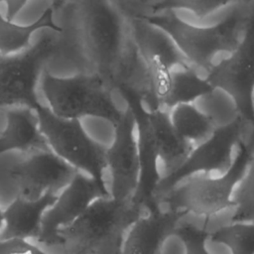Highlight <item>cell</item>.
Masks as SVG:
<instances>
[{
  "mask_svg": "<svg viewBox=\"0 0 254 254\" xmlns=\"http://www.w3.org/2000/svg\"><path fill=\"white\" fill-rule=\"evenodd\" d=\"M145 208L135 198L99 196L58 230L61 246L66 254H119L128 227Z\"/></svg>",
  "mask_w": 254,
  "mask_h": 254,
  "instance_id": "1",
  "label": "cell"
},
{
  "mask_svg": "<svg viewBox=\"0 0 254 254\" xmlns=\"http://www.w3.org/2000/svg\"><path fill=\"white\" fill-rule=\"evenodd\" d=\"M249 143L224 174H196L181 179L154 199V205L205 221L232 209L234 186L248 157Z\"/></svg>",
  "mask_w": 254,
  "mask_h": 254,
  "instance_id": "2",
  "label": "cell"
},
{
  "mask_svg": "<svg viewBox=\"0 0 254 254\" xmlns=\"http://www.w3.org/2000/svg\"><path fill=\"white\" fill-rule=\"evenodd\" d=\"M254 139V121L243 116L231 126L215 129L212 134L194 146L184 164L155 188L152 198L176 182L196 174L217 175L231 170L245 147Z\"/></svg>",
  "mask_w": 254,
  "mask_h": 254,
  "instance_id": "3",
  "label": "cell"
},
{
  "mask_svg": "<svg viewBox=\"0 0 254 254\" xmlns=\"http://www.w3.org/2000/svg\"><path fill=\"white\" fill-rule=\"evenodd\" d=\"M35 112L49 148L76 171L105 186V151L89 138L80 119L59 117L41 104Z\"/></svg>",
  "mask_w": 254,
  "mask_h": 254,
  "instance_id": "4",
  "label": "cell"
},
{
  "mask_svg": "<svg viewBox=\"0 0 254 254\" xmlns=\"http://www.w3.org/2000/svg\"><path fill=\"white\" fill-rule=\"evenodd\" d=\"M58 50L56 38H47L16 53L0 54V107L23 106L35 110L40 105L36 85L42 68Z\"/></svg>",
  "mask_w": 254,
  "mask_h": 254,
  "instance_id": "5",
  "label": "cell"
},
{
  "mask_svg": "<svg viewBox=\"0 0 254 254\" xmlns=\"http://www.w3.org/2000/svg\"><path fill=\"white\" fill-rule=\"evenodd\" d=\"M43 90L49 108L62 118L81 119L87 115H97L118 122L124 115L101 84L88 75L60 78L46 73Z\"/></svg>",
  "mask_w": 254,
  "mask_h": 254,
  "instance_id": "6",
  "label": "cell"
},
{
  "mask_svg": "<svg viewBox=\"0 0 254 254\" xmlns=\"http://www.w3.org/2000/svg\"><path fill=\"white\" fill-rule=\"evenodd\" d=\"M141 178L138 119L127 112L118 120L113 145L105 151L104 182L108 194L119 199L135 198Z\"/></svg>",
  "mask_w": 254,
  "mask_h": 254,
  "instance_id": "7",
  "label": "cell"
},
{
  "mask_svg": "<svg viewBox=\"0 0 254 254\" xmlns=\"http://www.w3.org/2000/svg\"><path fill=\"white\" fill-rule=\"evenodd\" d=\"M105 194L108 192L104 185L77 172L45 212L37 242L46 246H61L58 230L71 223L94 199Z\"/></svg>",
  "mask_w": 254,
  "mask_h": 254,
  "instance_id": "8",
  "label": "cell"
},
{
  "mask_svg": "<svg viewBox=\"0 0 254 254\" xmlns=\"http://www.w3.org/2000/svg\"><path fill=\"white\" fill-rule=\"evenodd\" d=\"M77 172L47 149L30 152L22 162L10 169L8 176L18 186L20 195L36 199L48 190L59 193Z\"/></svg>",
  "mask_w": 254,
  "mask_h": 254,
  "instance_id": "9",
  "label": "cell"
},
{
  "mask_svg": "<svg viewBox=\"0 0 254 254\" xmlns=\"http://www.w3.org/2000/svg\"><path fill=\"white\" fill-rule=\"evenodd\" d=\"M181 214L154 205L145 208L128 227L119 254H154L162 239L180 221Z\"/></svg>",
  "mask_w": 254,
  "mask_h": 254,
  "instance_id": "10",
  "label": "cell"
},
{
  "mask_svg": "<svg viewBox=\"0 0 254 254\" xmlns=\"http://www.w3.org/2000/svg\"><path fill=\"white\" fill-rule=\"evenodd\" d=\"M58 193L48 190L36 199H29L20 194L3 211L4 225L0 239L23 238L38 239L41 233L42 219L47 209L52 206Z\"/></svg>",
  "mask_w": 254,
  "mask_h": 254,
  "instance_id": "11",
  "label": "cell"
},
{
  "mask_svg": "<svg viewBox=\"0 0 254 254\" xmlns=\"http://www.w3.org/2000/svg\"><path fill=\"white\" fill-rule=\"evenodd\" d=\"M210 86L190 63L176 64L158 73L155 83L158 108L167 109L180 102H190Z\"/></svg>",
  "mask_w": 254,
  "mask_h": 254,
  "instance_id": "12",
  "label": "cell"
},
{
  "mask_svg": "<svg viewBox=\"0 0 254 254\" xmlns=\"http://www.w3.org/2000/svg\"><path fill=\"white\" fill-rule=\"evenodd\" d=\"M50 149L34 109L19 106L7 111V124L0 134V155L12 150L27 153Z\"/></svg>",
  "mask_w": 254,
  "mask_h": 254,
  "instance_id": "13",
  "label": "cell"
},
{
  "mask_svg": "<svg viewBox=\"0 0 254 254\" xmlns=\"http://www.w3.org/2000/svg\"><path fill=\"white\" fill-rule=\"evenodd\" d=\"M138 44L146 60L156 65L158 72L189 63L172 35L160 25L147 23L139 26Z\"/></svg>",
  "mask_w": 254,
  "mask_h": 254,
  "instance_id": "14",
  "label": "cell"
},
{
  "mask_svg": "<svg viewBox=\"0 0 254 254\" xmlns=\"http://www.w3.org/2000/svg\"><path fill=\"white\" fill-rule=\"evenodd\" d=\"M190 102L214 129L231 126L244 116L235 96L220 85H211Z\"/></svg>",
  "mask_w": 254,
  "mask_h": 254,
  "instance_id": "15",
  "label": "cell"
},
{
  "mask_svg": "<svg viewBox=\"0 0 254 254\" xmlns=\"http://www.w3.org/2000/svg\"><path fill=\"white\" fill-rule=\"evenodd\" d=\"M166 112L172 127L190 150L215 130L190 101L174 104Z\"/></svg>",
  "mask_w": 254,
  "mask_h": 254,
  "instance_id": "16",
  "label": "cell"
},
{
  "mask_svg": "<svg viewBox=\"0 0 254 254\" xmlns=\"http://www.w3.org/2000/svg\"><path fill=\"white\" fill-rule=\"evenodd\" d=\"M55 8L51 5L41 17L30 25H18L0 15V54H11L28 47L31 35L38 29L49 27L57 33H62L63 29L53 22V12Z\"/></svg>",
  "mask_w": 254,
  "mask_h": 254,
  "instance_id": "17",
  "label": "cell"
},
{
  "mask_svg": "<svg viewBox=\"0 0 254 254\" xmlns=\"http://www.w3.org/2000/svg\"><path fill=\"white\" fill-rule=\"evenodd\" d=\"M254 220V139L232 194V221Z\"/></svg>",
  "mask_w": 254,
  "mask_h": 254,
  "instance_id": "18",
  "label": "cell"
},
{
  "mask_svg": "<svg viewBox=\"0 0 254 254\" xmlns=\"http://www.w3.org/2000/svg\"><path fill=\"white\" fill-rule=\"evenodd\" d=\"M211 232L225 239L234 254H254V220H234Z\"/></svg>",
  "mask_w": 254,
  "mask_h": 254,
  "instance_id": "19",
  "label": "cell"
},
{
  "mask_svg": "<svg viewBox=\"0 0 254 254\" xmlns=\"http://www.w3.org/2000/svg\"><path fill=\"white\" fill-rule=\"evenodd\" d=\"M188 250L185 235L176 227L162 239L154 254H188Z\"/></svg>",
  "mask_w": 254,
  "mask_h": 254,
  "instance_id": "20",
  "label": "cell"
},
{
  "mask_svg": "<svg viewBox=\"0 0 254 254\" xmlns=\"http://www.w3.org/2000/svg\"><path fill=\"white\" fill-rule=\"evenodd\" d=\"M0 254H47L37 244L23 238L0 239Z\"/></svg>",
  "mask_w": 254,
  "mask_h": 254,
  "instance_id": "21",
  "label": "cell"
},
{
  "mask_svg": "<svg viewBox=\"0 0 254 254\" xmlns=\"http://www.w3.org/2000/svg\"><path fill=\"white\" fill-rule=\"evenodd\" d=\"M201 246L205 254H234L229 243L215 232H205Z\"/></svg>",
  "mask_w": 254,
  "mask_h": 254,
  "instance_id": "22",
  "label": "cell"
},
{
  "mask_svg": "<svg viewBox=\"0 0 254 254\" xmlns=\"http://www.w3.org/2000/svg\"><path fill=\"white\" fill-rule=\"evenodd\" d=\"M6 3L7 6V18L8 20H11L21 9L22 7L26 4L28 0H1Z\"/></svg>",
  "mask_w": 254,
  "mask_h": 254,
  "instance_id": "23",
  "label": "cell"
},
{
  "mask_svg": "<svg viewBox=\"0 0 254 254\" xmlns=\"http://www.w3.org/2000/svg\"><path fill=\"white\" fill-rule=\"evenodd\" d=\"M248 113L250 118L254 121V82L250 87L248 95Z\"/></svg>",
  "mask_w": 254,
  "mask_h": 254,
  "instance_id": "24",
  "label": "cell"
},
{
  "mask_svg": "<svg viewBox=\"0 0 254 254\" xmlns=\"http://www.w3.org/2000/svg\"><path fill=\"white\" fill-rule=\"evenodd\" d=\"M76 0H53V4H52V6L55 8V10L56 9H58V8H60L61 6H63V5H65V4H67V3H73V2H75Z\"/></svg>",
  "mask_w": 254,
  "mask_h": 254,
  "instance_id": "25",
  "label": "cell"
},
{
  "mask_svg": "<svg viewBox=\"0 0 254 254\" xmlns=\"http://www.w3.org/2000/svg\"><path fill=\"white\" fill-rule=\"evenodd\" d=\"M4 225V214H3V210L0 208V232L3 228Z\"/></svg>",
  "mask_w": 254,
  "mask_h": 254,
  "instance_id": "26",
  "label": "cell"
},
{
  "mask_svg": "<svg viewBox=\"0 0 254 254\" xmlns=\"http://www.w3.org/2000/svg\"><path fill=\"white\" fill-rule=\"evenodd\" d=\"M0 1H1V0H0Z\"/></svg>",
  "mask_w": 254,
  "mask_h": 254,
  "instance_id": "27",
  "label": "cell"
}]
</instances>
